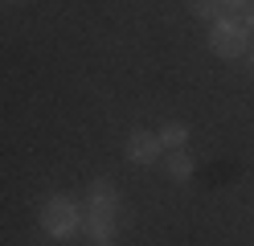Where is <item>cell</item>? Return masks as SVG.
Listing matches in <instances>:
<instances>
[{"label": "cell", "instance_id": "obj_2", "mask_svg": "<svg viewBox=\"0 0 254 246\" xmlns=\"http://www.w3.org/2000/svg\"><path fill=\"white\" fill-rule=\"evenodd\" d=\"M209 49H213L217 58H226V62L246 58V49H250V29L238 21L234 12H226L221 21L209 25Z\"/></svg>", "mask_w": 254, "mask_h": 246}, {"label": "cell", "instance_id": "obj_1", "mask_svg": "<svg viewBox=\"0 0 254 246\" xmlns=\"http://www.w3.org/2000/svg\"><path fill=\"white\" fill-rule=\"evenodd\" d=\"M37 222H41V234L45 238H54V242H70L82 234V213H78V205L70 201V197H45L41 201V213H37Z\"/></svg>", "mask_w": 254, "mask_h": 246}, {"label": "cell", "instance_id": "obj_3", "mask_svg": "<svg viewBox=\"0 0 254 246\" xmlns=\"http://www.w3.org/2000/svg\"><path fill=\"white\" fill-rule=\"evenodd\" d=\"M123 152H127V160H131V164H139V168H148V164H156V160H160L164 144H160V136H156V131H148V127H135L131 136H127Z\"/></svg>", "mask_w": 254, "mask_h": 246}, {"label": "cell", "instance_id": "obj_4", "mask_svg": "<svg viewBox=\"0 0 254 246\" xmlns=\"http://www.w3.org/2000/svg\"><path fill=\"white\" fill-rule=\"evenodd\" d=\"M86 205H90V213H99V218H119V209H123V197H119V189L111 185L107 176H99V180H90Z\"/></svg>", "mask_w": 254, "mask_h": 246}, {"label": "cell", "instance_id": "obj_11", "mask_svg": "<svg viewBox=\"0 0 254 246\" xmlns=\"http://www.w3.org/2000/svg\"><path fill=\"white\" fill-rule=\"evenodd\" d=\"M8 4H25V0H8Z\"/></svg>", "mask_w": 254, "mask_h": 246}, {"label": "cell", "instance_id": "obj_6", "mask_svg": "<svg viewBox=\"0 0 254 246\" xmlns=\"http://www.w3.org/2000/svg\"><path fill=\"white\" fill-rule=\"evenodd\" d=\"M164 172H168L172 180H193L197 164H193V156H189L185 148H172V152L164 156Z\"/></svg>", "mask_w": 254, "mask_h": 246}, {"label": "cell", "instance_id": "obj_7", "mask_svg": "<svg viewBox=\"0 0 254 246\" xmlns=\"http://www.w3.org/2000/svg\"><path fill=\"white\" fill-rule=\"evenodd\" d=\"M189 12H193L197 21L213 25V21H221V16H226V4H221V0H189Z\"/></svg>", "mask_w": 254, "mask_h": 246}, {"label": "cell", "instance_id": "obj_8", "mask_svg": "<svg viewBox=\"0 0 254 246\" xmlns=\"http://www.w3.org/2000/svg\"><path fill=\"white\" fill-rule=\"evenodd\" d=\"M156 136H160V144L172 152V148H185V144H189V127H185V123H164Z\"/></svg>", "mask_w": 254, "mask_h": 246}, {"label": "cell", "instance_id": "obj_12", "mask_svg": "<svg viewBox=\"0 0 254 246\" xmlns=\"http://www.w3.org/2000/svg\"><path fill=\"white\" fill-rule=\"evenodd\" d=\"M246 62H250V66H254V54H250V58H246Z\"/></svg>", "mask_w": 254, "mask_h": 246}, {"label": "cell", "instance_id": "obj_5", "mask_svg": "<svg viewBox=\"0 0 254 246\" xmlns=\"http://www.w3.org/2000/svg\"><path fill=\"white\" fill-rule=\"evenodd\" d=\"M82 234L90 238V246H115L119 222L115 218H99V213H86V218H82Z\"/></svg>", "mask_w": 254, "mask_h": 246}, {"label": "cell", "instance_id": "obj_9", "mask_svg": "<svg viewBox=\"0 0 254 246\" xmlns=\"http://www.w3.org/2000/svg\"><path fill=\"white\" fill-rule=\"evenodd\" d=\"M238 21H242L246 29H254V0H246V8L238 12Z\"/></svg>", "mask_w": 254, "mask_h": 246}, {"label": "cell", "instance_id": "obj_10", "mask_svg": "<svg viewBox=\"0 0 254 246\" xmlns=\"http://www.w3.org/2000/svg\"><path fill=\"white\" fill-rule=\"evenodd\" d=\"M221 4H226V12H234V16H238V12L246 8V0H221Z\"/></svg>", "mask_w": 254, "mask_h": 246}]
</instances>
